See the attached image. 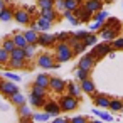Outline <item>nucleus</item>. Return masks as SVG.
Masks as SVG:
<instances>
[{
  "instance_id": "aec40b11",
  "label": "nucleus",
  "mask_w": 123,
  "mask_h": 123,
  "mask_svg": "<svg viewBox=\"0 0 123 123\" xmlns=\"http://www.w3.org/2000/svg\"><path fill=\"white\" fill-rule=\"evenodd\" d=\"M37 27H39V32H49L52 29V22H49L42 17H37Z\"/></svg>"
},
{
  "instance_id": "ea45409f",
  "label": "nucleus",
  "mask_w": 123,
  "mask_h": 123,
  "mask_svg": "<svg viewBox=\"0 0 123 123\" xmlns=\"http://www.w3.org/2000/svg\"><path fill=\"white\" fill-rule=\"evenodd\" d=\"M49 118H51V115L46 113V111L44 113H32V120L34 121H47Z\"/></svg>"
},
{
  "instance_id": "c03bdc74",
  "label": "nucleus",
  "mask_w": 123,
  "mask_h": 123,
  "mask_svg": "<svg viewBox=\"0 0 123 123\" xmlns=\"http://www.w3.org/2000/svg\"><path fill=\"white\" fill-rule=\"evenodd\" d=\"M69 37H71V34H69V32H59V34H56L57 42H68V41H69Z\"/></svg>"
},
{
  "instance_id": "7ed1b4c3",
  "label": "nucleus",
  "mask_w": 123,
  "mask_h": 123,
  "mask_svg": "<svg viewBox=\"0 0 123 123\" xmlns=\"http://www.w3.org/2000/svg\"><path fill=\"white\" fill-rule=\"evenodd\" d=\"M59 105H61L62 111H74L79 106V98H76V96H73V94L68 93V94H62L59 98Z\"/></svg>"
},
{
  "instance_id": "2f4dec72",
  "label": "nucleus",
  "mask_w": 123,
  "mask_h": 123,
  "mask_svg": "<svg viewBox=\"0 0 123 123\" xmlns=\"http://www.w3.org/2000/svg\"><path fill=\"white\" fill-rule=\"evenodd\" d=\"M9 61H10V52L0 46V66H7Z\"/></svg>"
},
{
  "instance_id": "e433bc0d",
  "label": "nucleus",
  "mask_w": 123,
  "mask_h": 123,
  "mask_svg": "<svg viewBox=\"0 0 123 123\" xmlns=\"http://www.w3.org/2000/svg\"><path fill=\"white\" fill-rule=\"evenodd\" d=\"M84 49H86V44H84L83 41H79V42H76V44L73 46V52H74V56L83 54V52H84Z\"/></svg>"
},
{
  "instance_id": "412c9836",
  "label": "nucleus",
  "mask_w": 123,
  "mask_h": 123,
  "mask_svg": "<svg viewBox=\"0 0 123 123\" xmlns=\"http://www.w3.org/2000/svg\"><path fill=\"white\" fill-rule=\"evenodd\" d=\"M24 36H25V39H27L29 44H37V41H39V32L34 31V29L24 31Z\"/></svg>"
},
{
  "instance_id": "1a4fd4ad",
  "label": "nucleus",
  "mask_w": 123,
  "mask_h": 123,
  "mask_svg": "<svg viewBox=\"0 0 123 123\" xmlns=\"http://www.w3.org/2000/svg\"><path fill=\"white\" fill-rule=\"evenodd\" d=\"M66 86H68V83H66L64 79H61V78H57V76H52V78H51L49 89H52L54 93H57V94H62V93L66 91Z\"/></svg>"
},
{
  "instance_id": "6ab92c4d",
  "label": "nucleus",
  "mask_w": 123,
  "mask_h": 123,
  "mask_svg": "<svg viewBox=\"0 0 123 123\" xmlns=\"http://www.w3.org/2000/svg\"><path fill=\"white\" fill-rule=\"evenodd\" d=\"M29 103H31L34 108H42L44 103H46V96H39V94L31 93V94H29Z\"/></svg>"
},
{
  "instance_id": "3c124183",
  "label": "nucleus",
  "mask_w": 123,
  "mask_h": 123,
  "mask_svg": "<svg viewBox=\"0 0 123 123\" xmlns=\"http://www.w3.org/2000/svg\"><path fill=\"white\" fill-rule=\"evenodd\" d=\"M88 34H89L88 31H76V32H74V36H76V37H78L79 41H83V39H84V37H86Z\"/></svg>"
},
{
  "instance_id": "09e8293b",
  "label": "nucleus",
  "mask_w": 123,
  "mask_h": 123,
  "mask_svg": "<svg viewBox=\"0 0 123 123\" xmlns=\"http://www.w3.org/2000/svg\"><path fill=\"white\" fill-rule=\"evenodd\" d=\"M71 123H89V121H88L86 116L79 115V116H73V118H71Z\"/></svg>"
},
{
  "instance_id": "20e7f679",
  "label": "nucleus",
  "mask_w": 123,
  "mask_h": 123,
  "mask_svg": "<svg viewBox=\"0 0 123 123\" xmlns=\"http://www.w3.org/2000/svg\"><path fill=\"white\" fill-rule=\"evenodd\" d=\"M59 64L61 62H57L56 57L52 54H47V52L39 54V57H37V66L42 68V69H57Z\"/></svg>"
},
{
  "instance_id": "79ce46f5",
  "label": "nucleus",
  "mask_w": 123,
  "mask_h": 123,
  "mask_svg": "<svg viewBox=\"0 0 123 123\" xmlns=\"http://www.w3.org/2000/svg\"><path fill=\"white\" fill-rule=\"evenodd\" d=\"M111 47L115 49V51H123V37H116V39H113L111 41Z\"/></svg>"
},
{
  "instance_id": "f257e3e1",
  "label": "nucleus",
  "mask_w": 123,
  "mask_h": 123,
  "mask_svg": "<svg viewBox=\"0 0 123 123\" xmlns=\"http://www.w3.org/2000/svg\"><path fill=\"white\" fill-rule=\"evenodd\" d=\"M56 61L57 62H68L69 59L74 57V52H73V47L68 44V42H57L56 46Z\"/></svg>"
},
{
  "instance_id": "bb28decb",
  "label": "nucleus",
  "mask_w": 123,
  "mask_h": 123,
  "mask_svg": "<svg viewBox=\"0 0 123 123\" xmlns=\"http://www.w3.org/2000/svg\"><path fill=\"white\" fill-rule=\"evenodd\" d=\"M0 46H2L5 51H9V52H12L17 46H15V41H14V37H5L4 41H2V44H0Z\"/></svg>"
},
{
  "instance_id": "72a5a7b5",
  "label": "nucleus",
  "mask_w": 123,
  "mask_h": 123,
  "mask_svg": "<svg viewBox=\"0 0 123 123\" xmlns=\"http://www.w3.org/2000/svg\"><path fill=\"white\" fill-rule=\"evenodd\" d=\"M93 113H94V115H96L98 118H101L103 121H111V120H113V116H111L110 113H106V111H101V110H99L98 106H96V108L93 110Z\"/></svg>"
},
{
  "instance_id": "0eeeda50",
  "label": "nucleus",
  "mask_w": 123,
  "mask_h": 123,
  "mask_svg": "<svg viewBox=\"0 0 123 123\" xmlns=\"http://www.w3.org/2000/svg\"><path fill=\"white\" fill-rule=\"evenodd\" d=\"M19 91V86L15 84V81H10V79H7V81H0V94H4V96H12L14 93H17Z\"/></svg>"
},
{
  "instance_id": "37998d69",
  "label": "nucleus",
  "mask_w": 123,
  "mask_h": 123,
  "mask_svg": "<svg viewBox=\"0 0 123 123\" xmlns=\"http://www.w3.org/2000/svg\"><path fill=\"white\" fill-rule=\"evenodd\" d=\"M105 24H106L108 27H123V25H121V22H120L118 19L111 17V15H110V17L106 19V22H105Z\"/></svg>"
},
{
  "instance_id": "f8f14e48",
  "label": "nucleus",
  "mask_w": 123,
  "mask_h": 123,
  "mask_svg": "<svg viewBox=\"0 0 123 123\" xmlns=\"http://www.w3.org/2000/svg\"><path fill=\"white\" fill-rule=\"evenodd\" d=\"M37 17H42V19H46V20H49V22H56V20H59V15H57V10L52 7V9H41V12H39V15Z\"/></svg>"
},
{
  "instance_id": "4be33fe9",
  "label": "nucleus",
  "mask_w": 123,
  "mask_h": 123,
  "mask_svg": "<svg viewBox=\"0 0 123 123\" xmlns=\"http://www.w3.org/2000/svg\"><path fill=\"white\" fill-rule=\"evenodd\" d=\"M49 83H51V76L46 74V73H41L37 78H36V84L42 86V88H47L49 89Z\"/></svg>"
},
{
  "instance_id": "f704fd0d",
  "label": "nucleus",
  "mask_w": 123,
  "mask_h": 123,
  "mask_svg": "<svg viewBox=\"0 0 123 123\" xmlns=\"http://www.w3.org/2000/svg\"><path fill=\"white\" fill-rule=\"evenodd\" d=\"M110 17V14L103 9V10H99V12H96L94 15H93V20H98V22H101V24H105L106 22V19Z\"/></svg>"
},
{
  "instance_id": "de8ad7c7",
  "label": "nucleus",
  "mask_w": 123,
  "mask_h": 123,
  "mask_svg": "<svg viewBox=\"0 0 123 123\" xmlns=\"http://www.w3.org/2000/svg\"><path fill=\"white\" fill-rule=\"evenodd\" d=\"M101 27H103V24L98 22V20H91V22H89V31H91V32H94V31H101Z\"/></svg>"
},
{
  "instance_id": "473e14b6",
  "label": "nucleus",
  "mask_w": 123,
  "mask_h": 123,
  "mask_svg": "<svg viewBox=\"0 0 123 123\" xmlns=\"http://www.w3.org/2000/svg\"><path fill=\"white\" fill-rule=\"evenodd\" d=\"M10 59H25V49L15 47V49L10 52ZM25 61H27V59H25Z\"/></svg>"
},
{
  "instance_id": "39448f33",
  "label": "nucleus",
  "mask_w": 123,
  "mask_h": 123,
  "mask_svg": "<svg viewBox=\"0 0 123 123\" xmlns=\"http://www.w3.org/2000/svg\"><path fill=\"white\" fill-rule=\"evenodd\" d=\"M121 29H123V27H108L106 24H103V27H101V31H99V34H101L103 41L111 42L113 39H116V37L120 36Z\"/></svg>"
},
{
  "instance_id": "5fc2aeb1",
  "label": "nucleus",
  "mask_w": 123,
  "mask_h": 123,
  "mask_svg": "<svg viewBox=\"0 0 123 123\" xmlns=\"http://www.w3.org/2000/svg\"><path fill=\"white\" fill-rule=\"evenodd\" d=\"M19 123H34V120H32V118H20Z\"/></svg>"
},
{
  "instance_id": "393cba45",
  "label": "nucleus",
  "mask_w": 123,
  "mask_h": 123,
  "mask_svg": "<svg viewBox=\"0 0 123 123\" xmlns=\"http://www.w3.org/2000/svg\"><path fill=\"white\" fill-rule=\"evenodd\" d=\"M62 17H66V19L69 20V24H71V25H74V27L81 24V20L74 15V12H73V10H64V12H62Z\"/></svg>"
},
{
  "instance_id": "13d9d810",
  "label": "nucleus",
  "mask_w": 123,
  "mask_h": 123,
  "mask_svg": "<svg viewBox=\"0 0 123 123\" xmlns=\"http://www.w3.org/2000/svg\"><path fill=\"white\" fill-rule=\"evenodd\" d=\"M101 2H105V0H101Z\"/></svg>"
},
{
  "instance_id": "b1692460",
  "label": "nucleus",
  "mask_w": 123,
  "mask_h": 123,
  "mask_svg": "<svg viewBox=\"0 0 123 123\" xmlns=\"http://www.w3.org/2000/svg\"><path fill=\"white\" fill-rule=\"evenodd\" d=\"M14 9H10V7H5V9H2L0 10V20L2 22H9L10 19H14Z\"/></svg>"
},
{
  "instance_id": "7c9ffc66",
  "label": "nucleus",
  "mask_w": 123,
  "mask_h": 123,
  "mask_svg": "<svg viewBox=\"0 0 123 123\" xmlns=\"http://www.w3.org/2000/svg\"><path fill=\"white\" fill-rule=\"evenodd\" d=\"M110 110L111 111H121L123 110V101L120 98H111L110 101Z\"/></svg>"
},
{
  "instance_id": "a18cd8bd",
  "label": "nucleus",
  "mask_w": 123,
  "mask_h": 123,
  "mask_svg": "<svg viewBox=\"0 0 123 123\" xmlns=\"http://www.w3.org/2000/svg\"><path fill=\"white\" fill-rule=\"evenodd\" d=\"M4 76H5L7 79H10V81H15V83H19V81L22 79L19 74H15V73H10V71H5V73H4Z\"/></svg>"
},
{
  "instance_id": "f3484780",
  "label": "nucleus",
  "mask_w": 123,
  "mask_h": 123,
  "mask_svg": "<svg viewBox=\"0 0 123 123\" xmlns=\"http://www.w3.org/2000/svg\"><path fill=\"white\" fill-rule=\"evenodd\" d=\"M14 41H15V46H17V47L25 49V47L29 46V42H27L24 32H19V31H14Z\"/></svg>"
},
{
  "instance_id": "58836bf2",
  "label": "nucleus",
  "mask_w": 123,
  "mask_h": 123,
  "mask_svg": "<svg viewBox=\"0 0 123 123\" xmlns=\"http://www.w3.org/2000/svg\"><path fill=\"white\" fill-rule=\"evenodd\" d=\"M83 4V0H66V10H76Z\"/></svg>"
},
{
  "instance_id": "49530a36",
  "label": "nucleus",
  "mask_w": 123,
  "mask_h": 123,
  "mask_svg": "<svg viewBox=\"0 0 123 123\" xmlns=\"http://www.w3.org/2000/svg\"><path fill=\"white\" fill-rule=\"evenodd\" d=\"M54 9L57 12H64L66 10V0H56V2H54Z\"/></svg>"
},
{
  "instance_id": "c85d7f7f",
  "label": "nucleus",
  "mask_w": 123,
  "mask_h": 123,
  "mask_svg": "<svg viewBox=\"0 0 123 123\" xmlns=\"http://www.w3.org/2000/svg\"><path fill=\"white\" fill-rule=\"evenodd\" d=\"M37 44H29L27 47H25V59L27 61H31V59H34L36 57V52H37Z\"/></svg>"
},
{
  "instance_id": "4c0bfd02",
  "label": "nucleus",
  "mask_w": 123,
  "mask_h": 123,
  "mask_svg": "<svg viewBox=\"0 0 123 123\" xmlns=\"http://www.w3.org/2000/svg\"><path fill=\"white\" fill-rule=\"evenodd\" d=\"M31 93L39 94V96H47V88H42V86H39V84H36V83H34V86H32Z\"/></svg>"
},
{
  "instance_id": "2eb2a0df",
  "label": "nucleus",
  "mask_w": 123,
  "mask_h": 123,
  "mask_svg": "<svg viewBox=\"0 0 123 123\" xmlns=\"http://www.w3.org/2000/svg\"><path fill=\"white\" fill-rule=\"evenodd\" d=\"M83 5H84V9L89 10L93 15H94L96 12L103 10V2H101V0H84Z\"/></svg>"
},
{
  "instance_id": "4d7b16f0",
  "label": "nucleus",
  "mask_w": 123,
  "mask_h": 123,
  "mask_svg": "<svg viewBox=\"0 0 123 123\" xmlns=\"http://www.w3.org/2000/svg\"><path fill=\"white\" fill-rule=\"evenodd\" d=\"M89 123H105V121H103V120H101V118H99V120H91V121H89Z\"/></svg>"
},
{
  "instance_id": "423d86ee",
  "label": "nucleus",
  "mask_w": 123,
  "mask_h": 123,
  "mask_svg": "<svg viewBox=\"0 0 123 123\" xmlns=\"http://www.w3.org/2000/svg\"><path fill=\"white\" fill-rule=\"evenodd\" d=\"M57 44V39H56V34H51V32H39V41H37V46L41 47H52Z\"/></svg>"
},
{
  "instance_id": "f03ea898",
  "label": "nucleus",
  "mask_w": 123,
  "mask_h": 123,
  "mask_svg": "<svg viewBox=\"0 0 123 123\" xmlns=\"http://www.w3.org/2000/svg\"><path fill=\"white\" fill-rule=\"evenodd\" d=\"M113 47H111V42H103V44H96V46H93V49L89 51V56L94 59V61H99V59H103V57H106L108 54H110V51H111Z\"/></svg>"
},
{
  "instance_id": "c9c22d12",
  "label": "nucleus",
  "mask_w": 123,
  "mask_h": 123,
  "mask_svg": "<svg viewBox=\"0 0 123 123\" xmlns=\"http://www.w3.org/2000/svg\"><path fill=\"white\" fill-rule=\"evenodd\" d=\"M74 74H76V79H78V81L81 83V81H84V79H88L91 73H89V71H86V69H81V68H78Z\"/></svg>"
},
{
  "instance_id": "c756f323",
  "label": "nucleus",
  "mask_w": 123,
  "mask_h": 123,
  "mask_svg": "<svg viewBox=\"0 0 123 123\" xmlns=\"http://www.w3.org/2000/svg\"><path fill=\"white\" fill-rule=\"evenodd\" d=\"M17 111H19V116L20 118H32V111L27 105H20L17 106Z\"/></svg>"
},
{
  "instance_id": "603ef678",
  "label": "nucleus",
  "mask_w": 123,
  "mask_h": 123,
  "mask_svg": "<svg viewBox=\"0 0 123 123\" xmlns=\"http://www.w3.org/2000/svg\"><path fill=\"white\" fill-rule=\"evenodd\" d=\"M25 10H27V12L34 17V15H36V10H37V4H36V5H31V7H27ZM36 19H37V17H36Z\"/></svg>"
},
{
  "instance_id": "6e6552de",
  "label": "nucleus",
  "mask_w": 123,
  "mask_h": 123,
  "mask_svg": "<svg viewBox=\"0 0 123 123\" xmlns=\"http://www.w3.org/2000/svg\"><path fill=\"white\" fill-rule=\"evenodd\" d=\"M14 19H15V22L20 24V25H29L36 17L32 19V15H31L25 9H17V10L14 12Z\"/></svg>"
},
{
  "instance_id": "864d4df0",
  "label": "nucleus",
  "mask_w": 123,
  "mask_h": 123,
  "mask_svg": "<svg viewBox=\"0 0 123 123\" xmlns=\"http://www.w3.org/2000/svg\"><path fill=\"white\" fill-rule=\"evenodd\" d=\"M76 42H79V39H78V37H76L74 34H71V37H69V41H68V44H69V46L73 47V46H74Z\"/></svg>"
},
{
  "instance_id": "4468645a",
  "label": "nucleus",
  "mask_w": 123,
  "mask_h": 123,
  "mask_svg": "<svg viewBox=\"0 0 123 123\" xmlns=\"http://www.w3.org/2000/svg\"><path fill=\"white\" fill-rule=\"evenodd\" d=\"M93 101H94V105H96L98 108H110L111 98L106 96V94H103V93H94V94H93Z\"/></svg>"
},
{
  "instance_id": "6e6d98bb",
  "label": "nucleus",
  "mask_w": 123,
  "mask_h": 123,
  "mask_svg": "<svg viewBox=\"0 0 123 123\" xmlns=\"http://www.w3.org/2000/svg\"><path fill=\"white\" fill-rule=\"evenodd\" d=\"M7 2H5V0H0V10H2V9H5L7 5H5Z\"/></svg>"
},
{
  "instance_id": "a878e982",
  "label": "nucleus",
  "mask_w": 123,
  "mask_h": 123,
  "mask_svg": "<svg viewBox=\"0 0 123 123\" xmlns=\"http://www.w3.org/2000/svg\"><path fill=\"white\" fill-rule=\"evenodd\" d=\"M10 101H12V105L20 106V105H25V96H24L20 91H17V93H14V94L10 96Z\"/></svg>"
},
{
  "instance_id": "a19ab883",
  "label": "nucleus",
  "mask_w": 123,
  "mask_h": 123,
  "mask_svg": "<svg viewBox=\"0 0 123 123\" xmlns=\"http://www.w3.org/2000/svg\"><path fill=\"white\" fill-rule=\"evenodd\" d=\"M56 0H37V7L39 9H52Z\"/></svg>"
},
{
  "instance_id": "9d476101",
  "label": "nucleus",
  "mask_w": 123,
  "mask_h": 123,
  "mask_svg": "<svg viewBox=\"0 0 123 123\" xmlns=\"http://www.w3.org/2000/svg\"><path fill=\"white\" fill-rule=\"evenodd\" d=\"M73 12H74V15L81 20V24H89V22L93 20V14H91L89 10H86L83 4H81L76 10H73Z\"/></svg>"
},
{
  "instance_id": "a211bd4d",
  "label": "nucleus",
  "mask_w": 123,
  "mask_h": 123,
  "mask_svg": "<svg viewBox=\"0 0 123 123\" xmlns=\"http://www.w3.org/2000/svg\"><path fill=\"white\" fill-rule=\"evenodd\" d=\"M66 89H68L69 94H73V96H76V98H79L81 93H83V89H81V83L78 84V83H74V81H69L68 86H66Z\"/></svg>"
},
{
  "instance_id": "cd10ccee",
  "label": "nucleus",
  "mask_w": 123,
  "mask_h": 123,
  "mask_svg": "<svg viewBox=\"0 0 123 123\" xmlns=\"http://www.w3.org/2000/svg\"><path fill=\"white\" fill-rule=\"evenodd\" d=\"M83 42L86 44V47H93V46H96V44H98V37H96V34H94V32H89V34L83 39Z\"/></svg>"
},
{
  "instance_id": "dca6fc26",
  "label": "nucleus",
  "mask_w": 123,
  "mask_h": 123,
  "mask_svg": "<svg viewBox=\"0 0 123 123\" xmlns=\"http://www.w3.org/2000/svg\"><path fill=\"white\" fill-rule=\"evenodd\" d=\"M81 89H83V93H86V94H91V96L96 93V86H94V83L91 81V78H88V79L81 81Z\"/></svg>"
},
{
  "instance_id": "5701e85b",
  "label": "nucleus",
  "mask_w": 123,
  "mask_h": 123,
  "mask_svg": "<svg viewBox=\"0 0 123 123\" xmlns=\"http://www.w3.org/2000/svg\"><path fill=\"white\" fill-rule=\"evenodd\" d=\"M7 66L12 68V69H25L27 68V61L25 59H10Z\"/></svg>"
},
{
  "instance_id": "8fccbe9b",
  "label": "nucleus",
  "mask_w": 123,
  "mask_h": 123,
  "mask_svg": "<svg viewBox=\"0 0 123 123\" xmlns=\"http://www.w3.org/2000/svg\"><path fill=\"white\" fill-rule=\"evenodd\" d=\"M52 123H71V118H68V116H56L52 120Z\"/></svg>"
},
{
  "instance_id": "ddd939ff",
  "label": "nucleus",
  "mask_w": 123,
  "mask_h": 123,
  "mask_svg": "<svg viewBox=\"0 0 123 123\" xmlns=\"http://www.w3.org/2000/svg\"><path fill=\"white\" fill-rule=\"evenodd\" d=\"M94 64H96V61L89 56V54H86V56H83V57H79V62H78V68H81V69H86V71H93L94 69Z\"/></svg>"
},
{
  "instance_id": "9b49d317",
  "label": "nucleus",
  "mask_w": 123,
  "mask_h": 123,
  "mask_svg": "<svg viewBox=\"0 0 123 123\" xmlns=\"http://www.w3.org/2000/svg\"><path fill=\"white\" fill-rule=\"evenodd\" d=\"M42 108H44V111H46V113H49V115H51V116H54V118H56V116H59V113L62 111V110H61L59 101H52V99L46 101Z\"/></svg>"
}]
</instances>
